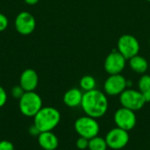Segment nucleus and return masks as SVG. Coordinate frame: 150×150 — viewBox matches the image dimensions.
I'll use <instances>...</instances> for the list:
<instances>
[{"mask_svg":"<svg viewBox=\"0 0 150 150\" xmlns=\"http://www.w3.org/2000/svg\"><path fill=\"white\" fill-rule=\"evenodd\" d=\"M81 107L87 116L94 119L101 118L106 113L109 107L107 96L97 89L85 91L83 95Z\"/></svg>","mask_w":150,"mask_h":150,"instance_id":"obj_1","label":"nucleus"},{"mask_svg":"<svg viewBox=\"0 0 150 150\" xmlns=\"http://www.w3.org/2000/svg\"><path fill=\"white\" fill-rule=\"evenodd\" d=\"M34 118V125L40 132H48L54 130L61 120V113L54 107H42Z\"/></svg>","mask_w":150,"mask_h":150,"instance_id":"obj_2","label":"nucleus"},{"mask_svg":"<svg viewBox=\"0 0 150 150\" xmlns=\"http://www.w3.org/2000/svg\"><path fill=\"white\" fill-rule=\"evenodd\" d=\"M20 112L26 117H34L42 108V99L35 91H25L18 103Z\"/></svg>","mask_w":150,"mask_h":150,"instance_id":"obj_3","label":"nucleus"},{"mask_svg":"<svg viewBox=\"0 0 150 150\" xmlns=\"http://www.w3.org/2000/svg\"><path fill=\"white\" fill-rule=\"evenodd\" d=\"M74 127L80 137H84L88 140L98 136L100 129L97 119L87 115L78 118L74 124Z\"/></svg>","mask_w":150,"mask_h":150,"instance_id":"obj_4","label":"nucleus"},{"mask_svg":"<svg viewBox=\"0 0 150 150\" xmlns=\"http://www.w3.org/2000/svg\"><path fill=\"white\" fill-rule=\"evenodd\" d=\"M120 102L122 107L130 109L134 112L142 109L147 103L141 91L134 89H126L120 95Z\"/></svg>","mask_w":150,"mask_h":150,"instance_id":"obj_5","label":"nucleus"},{"mask_svg":"<svg viewBox=\"0 0 150 150\" xmlns=\"http://www.w3.org/2000/svg\"><path fill=\"white\" fill-rule=\"evenodd\" d=\"M118 51L127 59L137 55L140 51V43L138 40L131 34H124L118 40Z\"/></svg>","mask_w":150,"mask_h":150,"instance_id":"obj_6","label":"nucleus"},{"mask_svg":"<svg viewBox=\"0 0 150 150\" xmlns=\"http://www.w3.org/2000/svg\"><path fill=\"white\" fill-rule=\"evenodd\" d=\"M108 148L114 150L122 149L129 142V134L120 127L111 129L105 137Z\"/></svg>","mask_w":150,"mask_h":150,"instance_id":"obj_7","label":"nucleus"},{"mask_svg":"<svg viewBox=\"0 0 150 150\" xmlns=\"http://www.w3.org/2000/svg\"><path fill=\"white\" fill-rule=\"evenodd\" d=\"M136 115L135 112L130 109L120 107L114 113V122L117 127L129 132L136 125Z\"/></svg>","mask_w":150,"mask_h":150,"instance_id":"obj_8","label":"nucleus"},{"mask_svg":"<svg viewBox=\"0 0 150 150\" xmlns=\"http://www.w3.org/2000/svg\"><path fill=\"white\" fill-rule=\"evenodd\" d=\"M126 64L127 59L118 50H113L106 56L104 68L109 75H117L124 70Z\"/></svg>","mask_w":150,"mask_h":150,"instance_id":"obj_9","label":"nucleus"},{"mask_svg":"<svg viewBox=\"0 0 150 150\" xmlns=\"http://www.w3.org/2000/svg\"><path fill=\"white\" fill-rule=\"evenodd\" d=\"M127 87V80L121 74L110 75L105 81L104 91L108 96H120Z\"/></svg>","mask_w":150,"mask_h":150,"instance_id":"obj_10","label":"nucleus"},{"mask_svg":"<svg viewBox=\"0 0 150 150\" xmlns=\"http://www.w3.org/2000/svg\"><path fill=\"white\" fill-rule=\"evenodd\" d=\"M36 27V20L33 14L28 11L19 12L15 18V28L22 35L31 34Z\"/></svg>","mask_w":150,"mask_h":150,"instance_id":"obj_11","label":"nucleus"},{"mask_svg":"<svg viewBox=\"0 0 150 150\" xmlns=\"http://www.w3.org/2000/svg\"><path fill=\"white\" fill-rule=\"evenodd\" d=\"M39 76L37 72L33 69H25L19 77V85L25 91H34L38 86Z\"/></svg>","mask_w":150,"mask_h":150,"instance_id":"obj_12","label":"nucleus"},{"mask_svg":"<svg viewBox=\"0 0 150 150\" xmlns=\"http://www.w3.org/2000/svg\"><path fill=\"white\" fill-rule=\"evenodd\" d=\"M38 143L44 150H55L59 145V140L52 131L41 132L38 135Z\"/></svg>","mask_w":150,"mask_h":150,"instance_id":"obj_13","label":"nucleus"},{"mask_svg":"<svg viewBox=\"0 0 150 150\" xmlns=\"http://www.w3.org/2000/svg\"><path fill=\"white\" fill-rule=\"evenodd\" d=\"M83 93L81 90L77 88H72L67 91L63 96V102L64 104L71 108L77 107L81 105L82 99H83Z\"/></svg>","mask_w":150,"mask_h":150,"instance_id":"obj_14","label":"nucleus"},{"mask_svg":"<svg viewBox=\"0 0 150 150\" xmlns=\"http://www.w3.org/2000/svg\"><path fill=\"white\" fill-rule=\"evenodd\" d=\"M129 65L132 70L138 74H145L149 68L148 61L139 54L129 59Z\"/></svg>","mask_w":150,"mask_h":150,"instance_id":"obj_15","label":"nucleus"},{"mask_svg":"<svg viewBox=\"0 0 150 150\" xmlns=\"http://www.w3.org/2000/svg\"><path fill=\"white\" fill-rule=\"evenodd\" d=\"M138 87L147 103L150 102V75L145 74L140 78L138 82Z\"/></svg>","mask_w":150,"mask_h":150,"instance_id":"obj_16","label":"nucleus"},{"mask_svg":"<svg viewBox=\"0 0 150 150\" xmlns=\"http://www.w3.org/2000/svg\"><path fill=\"white\" fill-rule=\"evenodd\" d=\"M81 90L84 91H92L94 89H96V85H97V82L96 79L92 76H83L79 82Z\"/></svg>","mask_w":150,"mask_h":150,"instance_id":"obj_17","label":"nucleus"},{"mask_svg":"<svg viewBox=\"0 0 150 150\" xmlns=\"http://www.w3.org/2000/svg\"><path fill=\"white\" fill-rule=\"evenodd\" d=\"M108 148L107 143L105 138L100 136H96L89 140V147L90 150H106Z\"/></svg>","mask_w":150,"mask_h":150,"instance_id":"obj_18","label":"nucleus"},{"mask_svg":"<svg viewBox=\"0 0 150 150\" xmlns=\"http://www.w3.org/2000/svg\"><path fill=\"white\" fill-rule=\"evenodd\" d=\"M25 91L23 90V88L18 84V85H16L14 87H12L11 91V94L13 98H17V99H20V98L24 95Z\"/></svg>","mask_w":150,"mask_h":150,"instance_id":"obj_19","label":"nucleus"},{"mask_svg":"<svg viewBox=\"0 0 150 150\" xmlns=\"http://www.w3.org/2000/svg\"><path fill=\"white\" fill-rule=\"evenodd\" d=\"M76 148L80 150H84L89 147V140L84 137H79L76 142Z\"/></svg>","mask_w":150,"mask_h":150,"instance_id":"obj_20","label":"nucleus"},{"mask_svg":"<svg viewBox=\"0 0 150 150\" xmlns=\"http://www.w3.org/2000/svg\"><path fill=\"white\" fill-rule=\"evenodd\" d=\"M8 25H9V21L7 17L0 12V33L4 31L8 27Z\"/></svg>","mask_w":150,"mask_h":150,"instance_id":"obj_21","label":"nucleus"},{"mask_svg":"<svg viewBox=\"0 0 150 150\" xmlns=\"http://www.w3.org/2000/svg\"><path fill=\"white\" fill-rule=\"evenodd\" d=\"M0 150H14L13 144L6 140L0 142Z\"/></svg>","mask_w":150,"mask_h":150,"instance_id":"obj_22","label":"nucleus"},{"mask_svg":"<svg viewBox=\"0 0 150 150\" xmlns=\"http://www.w3.org/2000/svg\"><path fill=\"white\" fill-rule=\"evenodd\" d=\"M7 101V93L5 91V90L0 86V108L3 107Z\"/></svg>","mask_w":150,"mask_h":150,"instance_id":"obj_23","label":"nucleus"},{"mask_svg":"<svg viewBox=\"0 0 150 150\" xmlns=\"http://www.w3.org/2000/svg\"><path fill=\"white\" fill-rule=\"evenodd\" d=\"M29 134H30L31 135H33V136H38V135L40 134V130L36 127V126L33 124V125L29 128Z\"/></svg>","mask_w":150,"mask_h":150,"instance_id":"obj_24","label":"nucleus"},{"mask_svg":"<svg viewBox=\"0 0 150 150\" xmlns=\"http://www.w3.org/2000/svg\"><path fill=\"white\" fill-rule=\"evenodd\" d=\"M25 4H29V5H33V4H36L40 0H24Z\"/></svg>","mask_w":150,"mask_h":150,"instance_id":"obj_25","label":"nucleus"},{"mask_svg":"<svg viewBox=\"0 0 150 150\" xmlns=\"http://www.w3.org/2000/svg\"><path fill=\"white\" fill-rule=\"evenodd\" d=\"M147 1H149V2H150V0H147Z\"/></svg>","mask_w":150,"mask_h":150,"instance_id":"obj_26","label":"nucleus"},{"mask_svg":"<svg viewBox=\"0 0 150 150\" xmlns=\"http://www.w3.org/2000/svg\"><path fill=\"white\" fill-rule=\"evenodd\" d=\"M149 45H150V40H149Z\"/></svg>","mask_w":150,"mask_h":150,"instance_id":"obj_27","label":"nucleus"},{"mask_svg":"<svg viewBox=\"0 0 150 150\" xmlns=\"http://www.w3.org/2000/svg\"><path fill=\"white\" fill-rule=\"evenodd\" d=\"M149 69H150V66H149Z\"/></svg>","mask_w":150,"mask_h":150,"instance_id":"obj_28","label":"nucleus"}]
</instances>
